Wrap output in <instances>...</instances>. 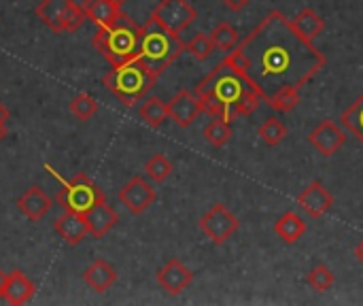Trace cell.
I'll return each instance as SVG.
<instances>
[{
  "label": "cell",
  "mask_w": 363,
  "mask_h": 306,
  "mask_svg": "<svg viewBox=\"0 0 363 306\" xmlns=\"http://www.w3.org/2000/svg\"><path fill=\"white\" fill-rule=\"evenodd\" d=\"M140 40H143V28L138 23H134V19H130V15L121 13L113 23L98 28L91 43H94L96 51L111 66H119V64H125V62L138 58Z\"/></svg>",
  "instance_id": "cell-3"
},
{
  "label": "cell",
  "mask_w": 363,
  "mask_h": 306,
  "mask_svg": "<svg viewBox=\"0 0 363 306\" xmlns=\"http://www.w3.org/2000/svg\"><path fill=\"white\" fill-rule=\"evenodd\" d=\"M257 134H259V138H262L266 145L274 147V145H279V143L287 136V126H285L281 119H277V117H268V119L259 126Z\"/></svg>",
  "instance_id": "cell-29"
},
{
  "label": "cell",
  "mask_w": 363,
  "mask_h": 306,
  "mask_svg": "<svg viewBox=\"0 0 363 306\" xmlns=\"http://www.w3.org/2000/svg\"><path fill=\"white\" fill-rule=\"evenodd\" d=\"M185 51V43L181 40L179 34H172L164 26H160L155 19H147L143 26V40H140V51L138 58L145 62V66L153 75H162L179 55Z\"/></svg>",
  "instance_id": "cell-5"
},
{
  "label": "cell",
  "mask_w": 363,
  "mask_h": 306,
  "mask_svg": "<svg viewBox=\"0 0 363 306\" xmlns=\"http://www.w3.org/2000/svg\"><path fill=\"white\" fill-rule=\"evenodd\" d=\"M53 230L60 234V239L68 245H79L87 234V222H85V215L81 213H72V211H64L55 222H53Z\"/></svg>",
  "instance_id": "cell-15"
},
{
  "label": "cell",
  "mask_w": 363,
  "mask_h": 306,
  "mask_svg": "<svg viewBox=\"0 0 363 306\" xmlns=\"http://www.w3.org/2000/svg\"><path fill=\"white\" fill-rule=\"evenodd\" d=\"M151 19L181 36V32L198 19V11L189 0H160L151 11Z\"/></svg>",
  "instance_id": "cell-7"
},
{
  "label": "cell",
  "mask_w": 363,
  "mask_h": 306,
  "mask_svg": "<svg viewBox=\"0 0 363 306\" xmlns=\"http://www.w3.org/2000/svg\"><path fill=\"white\" fill-rule=\"evenodd\" d=\"M83 281L87 283V288H91L94 292L98 294H104L108 292L115 281H117V271L106 262V260H96L91 262L85 273H83Z\"/></svg>",
  "instance_id": "cell-18"
},
{
  "label": "cell",
  "mask_w": 363,
  "mask_h": 306,
  "mask_svg": "<svg viewBox=\"0 0 363 306\" xmlns=\"http://www.w3.org/2000/svg\"><path fill=\"white\" fill-rule=\"evenodd\" d=\"M119 200L132 215H143L157 200V192L145 177L136 175L119 190Z\"/></svg>",
  "instance_id": "cell-9"
},
{
  "label": "cell",
  "mask_w": 363,
  "mask_h": 306,
  "mask_svg": "<svg viewBox=\"0 0 363 306\" xmlns=\"http://www.w3.org/2000/svg\"><path fill=\"white\" fill-rule=\"evenodd\" d=\"M157 75H153L140 58H134L125 64L113 66L102 79L104 87L123 104V106H134L138 104L149 89L155 85Z\"/></svg>",
  "instance_id": "cell-4"
},
{
  "label": "cell",
  "mask_w": 363,
  "mask_h": 306,
  "mask_svg": "<svg viewBox=\"0 0 363 306\" xmlns=\"http://www.w3.org/2000/svg\"><path fill=\"white\" fill-rule=\"evenodd\" d=\"M85 222H87V230L94 239H102L106 236L117 224H119V215L104 202L94 204L87 213H85Z\"/></svg>",
  "instance_id": "cell-16"
},
{
  "label": "cell",
  "mask_w": 363,
  "mask_h": 306,
  "mask_svg": "<svg viewBox=\"0 0 363 306\" xmlns=\"http://www.w3.org/2000/svg\"><path fill=\"white\" fill-rule=\"evenodd\" d=\"M211 38H213L215 47H217L219 51H225V53L234 51V49H236V45L240 43V34H238V30H236L232 23H228V21L217 23V26H215V30L211 32Z\"/></svg>",
  "instance_id": "cell-25"
},
{
  "label": "cell",
  "mask_w": 363,
  "mask_h": 306,
  "mask_svg": "<svg viewBox=\"0 0 363 306\" xmlns=\"http://www.w3.org/2000/svg\"><path fill=\"white\" fill-rule=\"evenodd\" d=\"M49 168V166H45ZM51 170V168H49ZM55 175V179L62 183V187L57 190V196H55V202L62 207V211H72V213H81L85 215L94 204L98 202H104V192L83 173H79L77 177L72 179H62L55 170H51Z\"/></svg>",
  "instance_id": "cell-6"
},
{
  "label": "cell",
  "mask_w": 363,
  "mask_h": 306,
  "mask_svg": "<svg viewBox=\"0 0 363 306\" xmlns=\"http://www.w3.org/2000/svg\"><path fill=\"white\" fill-rule=\"evenodd\" d=\"M198 226L206 239H211L215 245H223L228 239H232L236 234V230L240 228V222L228 207L215 204V207H211V211H206L200 217Z\"/></svg>",
  "instance_id": "cell-8"
},
{
  "label": "cell",
  "mask_w": 363,
  "mask_h": 306,
  "mask_svg": "<svg viewBox=\"0 0 363 306\" xmlns=\"http://www.w3.org/2000/svg\"><path fill=\"white\" fill-rule=\"evenodd\" d=\"M204 138H206V143L208 145H213V147H223V145H228L230 143V138H232V128H230V121H223V119H219V117H215L213 121H208L206 126H204Z\"/></svg>",
  "instance_id": "cell-26"
},
{
  "label": "cell",
  "mask_w": 363,
  "mask_h": 306,
  "mask_svg": "<svg viewBox=\"0 0 363 306\" xmlns=\"http://www.w3.org/2000/svg\"><path fill=\"white\" fill-rule=\"evenodd\" d=\"M274 232L285 241V243H298L304 234H306V222L296 213V211H287L283 213L277 222H274Z\"/></svg>",
  "instance_id": "cell-20"
},
{
  "label": "cell",
  "mask_w": 363,
  "mask_h": 306,
  "mask_svg": "<svg viewBox=\"0 0 363 306\" xmlns=\"http://www.w3.org/2000/svg\"><path fill=\"white\" fill-rule=\"evenodd\" d=\"M298 207L311 217V219H321L330 209L334 207V196L321 181H313L306 190L300 192L298 196Z\"/></svg>",
  "instance_id": "cell-12"
},
{
  "label": "cell",
  "mask_w": 363,
  "mask_h": 306,
  "mask_svg": "<svg viewBox=\"0 0 363 306\" xmlns=\"http://www.w3.org/2000/svg\"><path fill=\"white\" fill-rule=\"evenodd\" d=\"M145 173L153 183H164L172 175V162L164 153H155L147 160Z\"/></svg>",
  "instance_id": "cell-27"
},
{
  "label": "cell",
  "mask_w": 363,
  "mask_h": 306,
  "mask_svg": "<svg viewBox=\"0 0 363 306\" xmlns=\"http://www.w3.org/2000/svg\"><path fill=\"white\" fill-rule=\"evenodd\" d=\"M253 83L264 102L281 89H302L317 77L328 58L313 40L304 38L291 19L270 11L238 45L225 55Z\"/></svg>",
  "instance_id": "cell-1"
},
{
  "label": "cell",
  "mask_w": 363,
  "mask_h": 306,
  "mask_svg": "<svg viewBox=\"0 0 363 306\" xmlns=\"http://www.w3.org/2000/svg\"><path fill=\"white\" fill-rule=\"evenodd\" d=\"M340 124L363 145V94L340 115Z\"/></svg>",
  "instance_id": "cell-24"
},
{
  "label": "cell",
  "mask_w": 363,
  "mask_h": 306,
  "mask_svg": "<svg viewBox=\"0 0 363 306\" xmlns=\"http://www.w3.org/2000/svg\"><path fill=\"white\" fill-rule=\"evenodd\" d=\"M83 11H85L87 19L94 21L98 28L113 23L121 15V9L115 6L111 0H83Z\"/></svg>",
  "instance_id": "cell-21"
},
{
  "label": "cell",
  "mask_w": 363,
  "mask_h": 306,
  "mask_svg": "<svg viewBox=\"0 0 363 306\" xmlns=\"http://www.w3.org/2000/svg\"><path fill=\"white\" fill-rule=\"evenodd\" d=\"M138 115H140V119H143L147 126H151V128H160V126L170 117V115H168V104H166L162 98H157V96L145 98L143 104L138 106Z\"/></svg>",
  "instance_id": "cell-23"
},
{
  "label": "cell",
  "mask_w": 363,
  "mask_h": 306,
  "mask_svg": "<svg viewBox=\"0 0 363 306\" xmlns=\"http://www.w3.org/2000/svg\"><path fill=\"white\" fill-rule=\"evenodd\" d=\"M72 4H74V0H40L36 4V15L55 34H62V21Z\"/></svg>",
  "instance_id": "cell-19"
},
{
  "label": "cell",
  "mask_w": 363,
  "mask_h": 306,
  "mask_svg": "<svg viewBox=\"0 0 363 306\" xmlns=\"http://www.w3.org/2000/svg\"><path fill=\"white\" fill-rule=\"evenodd\" d=\"M0 117H6L9 119V111H6V106L2 102H0Z\"/></svg>",
  "instance_id": "cell-38"
},
{
  "label": "cell",
  "mask_w": 363,
  "mask_h": 306,
  "mask_svg": "<svg viewBox=\"0 0 363 306\" xmlns=\"http://www.w3.org/2000/svg\"><path fill=\"white\" fill-rule=\"evenodd\" d=\"M266 104H268L272 111H277V113H291V111L300 104V89H294V87L281 89V92L274 94Z\"/></svg>",
  "instance_id": "cell-30"
},
{
  "label": "cell",
  "mask_w": 363,
  "mask_h": 306,
  "mask_svg": "<svg viewBox=\"0 0 363 306\" xmlns=\"http://www.w3.org/2000/svg\"><path fill=\"white\" fill-rule=\"evenodd\" d=\"M51 207H53V202H51V198L38 187V185H32V187H28L19 198H17V209L30 219V222H40L49 211H51Z\"/></svg>",
  "instance_id": "cell-14"
},
{
  "label": "cell",
  "mask_w": 363,
  "mask_h": 306,
  "mask_svg": "<svg viewBox=\"0 0 363 306\" xmlns=\"http://www.w3.org/2000/svg\"><path fill=\"white\" fill-rule=\"evenodd\" d=\"M202 113H204V104L200 96L191 94L189 89L177 92L168 102V115L179 128H189Z\"/></svg>",
  "instance_id": "cell-10"
},
{
  "label": "cell",
  "mask_w": 363,
  "mask_h": 306,
  "mask_svg": "<svg viewBox=\"0 0 363 306\" xmlns=\"http://www.w3.org/2000/svg\"><path fill=\"white\" fill-rule=\"evenodd\" d=\"M355 256H357V260L363 264V241L357 245V247H355Z\"/></svg>",
  "instance_id": "cell-37"
},
{
  "label": "cell",
  "mask_w": 363,
  "mask_h": 306,
  "mask_svg": "<svg viewBox=\"0 0 363 306\" xmlns=\"http://www.w3.org/2000/svg\"><path fill=\"white\" fill-rule=\"evenodd\" d=\"M291 23H294L296 30H298L304 38H308V40L317 38V36L325 30V19H323L315 9H311V6H304V9L296 15V19H291Z\"/></svg>",
  "instance_id": "cell-22"
},
{
  "label": "cell",
  "mask_w": 363,
  "mask_h": 306,
  "mask_svg": "<svg viewBox=\"0 0 363 306\" xmlns=\"http://www.w3.org/2000/svg\"><path fill=\"white\" fill-rule=\"evenodd\" d=\"M111 2H113L115 6H119V9H121V6H123V4H125L128 0H111Z\"/></svg>",
  "instance_id": "cell-39"
},
{
  "label": "cell",
  "mask_w": 363,
  "mask_h": 306,
  "mask_svg": "<svg viewBox=\"0 0 363 306\" xmlns=\"http://www.w3.org/2000/svg\"><path fill=\"white\" fill-rule=\"evenodd\" d=\"M308 285L313 288V290H317V292H328L332 285H334V281H336V277H334V273L325 266V264H317L311 273H308Z\"/></svg>",
  "instance_id": "cell-32"
},
{
  "label": "cell",
  "mask_w": 363,
  "mask_h": 306,
  "mask_svg": "<svg viewBox=\"0 0 363 306\" xmlns=\"http://www.w3.org/2000/svg\"><path fill=\"white\" fill-rule=\"evenodd\" d=\"M221 2H223V6H225V9H230V11L238 13V11H242L251 0H221Z\"/></svg>",
  "instance_id": "cell-34"
},
{
  "label": "cell",
  "mask_w": 363,
  "mask_h": 306,
  "mask_svg": "<svg viewBox=\"0 0 363 306\" xmlns=\"http://www.w3.org/2000/svg\"><path fill=\"white\" fill-rule=\"evenodd\" d=\"M196 94L204 104V113H211L223 121L247 117L262 104V96L253 83L228 58H223V62H219L196 85Z\"/></svg>",
  "instance_id": "cell-2"
},
{
  "label": "cell",
  "mask_w": 363,
  "mask_h": 306,
  "mask_svg": "<svg viewBox=\"0 0 363 306\" xmlns=\"http://www.w3.org/2000/svg\"><path fill=\"white\" fill-rule=\"evenodd\" d=\"M155 281H157L160 288H162L164 292H168L170 296H179V294H183V292L191 285L194 273H191L181 260H170V262H166V264L157 271Z\"/></svg>",
  "instance_id": "cell-13"
},
{
  "label": "cell",
  "mask_w": 363,
  "mask_h": 306,
  "mask_svg": "<svg viewBox=\"0 0 363 306\" xmlns=\"http://www.w3.org/2000/svg\"><path fill=\"white\" fill-rule=\"evenodd\" d=\"M68 109L79 121H89L98 113V100L89 94H79L70 100Z\"/></svg>",
  "instance_id": "cell-28"
},
{
  "label": "cell",
  "mask_w": 363,
  "mask_h": 306,
  "mask_svg": "<svg viewBox=\"0 0 363 306\" xmlns=\"http://www.w3.org/2000/svg\"><path fill=\"white\" fill-rule=\"evenodd\" d=\"M308 143L313 149H317L323 158H332L340 151V147L347 143V132L332 119H323L311 134Z\"/></svg>",
  "instance_id": "cell-11"
},
{
  "label": "cell",
  "mask_w": 363,
  "mask_h": 306,
  "mask_svg": "<svg viewBox=\"0 0 363 306\" xmlns=\"http://www.w3.org/2000/svg\"><path fill=\"white\" fill-rule=\"evenodd\" d=\"M34 292H36V285L21 271H13V273H9L2 300L13 306H21L34 296Z\"/></svg>",
  "instance_id": "cell-17"
},
{
  "label": "cell",
  "mask_w": 363,
  "mask_h": 306,
  "mask_svg": "<svg viewBox=\"0 0 363 306\" xmlns=\"http://www.w3.org/2000/svg\"><path fill=\"white\" fill-rule=\"evenodd\" d=\"M6 279H9V275L0 268V298H2V294H4V285H6Z\"/></svg>",
  "instance_id": "cell-36"
},
{
  "label": "cell",
  "mask_w": 363,
  "mask_h": 306,
  "mask_svg": "<svg viewBox=\"0 0 363 306\" xmlns=\"http://www.w3.org/2000/svg\"><path fill=\"white\" fill-rule=\"evenodd\" d=\"M6 121H9L6 117H0V143H2V141L6 138V134H9V128H6Z\"/></svg>",
  "instance_id": "cell-35"
},
{
  "label": "cell",
  "mask_w": 363,
  "mask_h": 306,
  "mask_svg": "<svg viewBox=\"0 0 363 306\" xmlns=\"http://www.w3.org/2000/svg\"><path fill=\"white\" fill-rule=\"evenodd\" d=\"M85 19H87V15H85L83 6L74 2V4L70 6V11L66 13L64 21H62V32H77V30L83 26Z\"/></svg>",
  "instance_id": "cell-33"
},
{
  "label": "cell",
  "mask_w": 363,
  "mask_h": 306,
  "mask_svg": "<svg viewBox=\"0 0 363 306\" xmlns=\"http://www.w3.org/2000/svg\"><path fill=\"white\" fill-rule=\"evenodd\" d=\"M217 47H215V43H213V38H211V34H204V32H198L187 45H185V51H189L191 53V58L194 60H198V62H204V60H208L211 58V53L215 51Z\"/></svg>",
  "instance_id": "cell-31"
}]
</instances>
